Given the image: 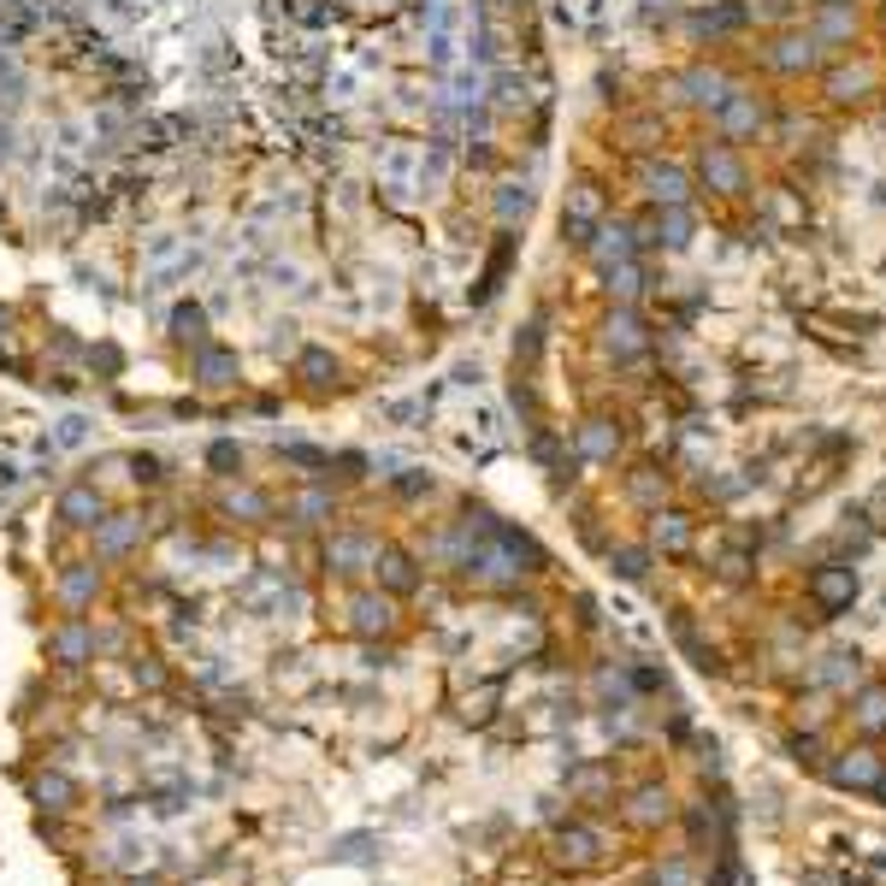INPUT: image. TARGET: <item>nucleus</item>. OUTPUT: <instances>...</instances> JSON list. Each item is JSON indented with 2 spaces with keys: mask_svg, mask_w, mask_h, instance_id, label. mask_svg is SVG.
Segmentation results:
<instances>
[{
  "mask_svg": "<svg viewBox=\"0 0 886 886\" xmlns=\"http://www.w3.org/2000/svg\"><path fill=\"white\" fill-rule=\"evenodd\" d=\"M650 544L668 550V556H686L692 550V520L680 508H657V527H650Z\"/></svg>",
  "mask_w": 886,
  "mask_h": 886,
  "instance_id": "obj_8",
  "label": "nucleus"
},
{
  "mask_svg": "<svg viewBox=\"0 0 886 886\" xmlns=\"http://www.w3.org/2000/svg\"><path fill=\"white\" fill-rule=\"evenodd\" d=\"M822 60H827V48L816 36H798V31H787V36H775V48H768V66L780 71V78H804V71H822Z\"/></svg>",
  "mask_w": 886,
  "mask_h": 886,
  "instance_id": "obj_5",
  "label": "nucleus"
},
{
  "mask_svg": "<svg viewBox=\"0 0 886 886\" xmlns=\"http://www.w3.org/2000/svg\"><path fill=\"white\" fill-rule=\"evenodd\" d=\"M768 101L763 95H751V90H733L728 101L716 107V130H721V142H757L763 130H768Z\"/></svg>",
  "mask_w": 886,
  "mask_h": 886,
  "instance_id": "obj_4",
  "label": "nucleus"
},
{
  "mask_svg": "<svg viewBox=\"0 0 886 886\" xmlns=\"http://www.w3.org/2000/svg\"><path fill=\"white\" fill-rule=\"evenodd\" d=\"M627 816H633L638 827L668 822V787H638V792H633V804H627Z\"/></svg>",
  "mask_w": 886,
  "mask_h": 886,
  "instance_id": "obj_14",
  "label": "nucleus"
},
{
  "mask_svg": "<svg viewBox=\"0 0 886 886\" xmlns=\"http://www.w3.org/2000/svg\"><path fill=\"white\" fill-rule=\"evenodd\" d=\"M615 574H621V579H645V574H650V550H638V544L615 550Z\"/></svg>",
  "mask_w": 886,
  "mask_h": 886,
  "instance_id": "obj_16",
  "label": "nucleus"
},
{
  "mask_svg": "<svg viewBox=\"0 0 886 886\" xmlns=\"http://www.w3.org/2000/svg\"><path fill=\"white\" fill-rule=\"evenodd\" d=\"M692 184L697 190H716V196H739L751 184V172H745V160H739L733 142H704L692 160Z\"/></svg>",
  "mask_w": 886,
  "mask_h": 886,
  "instance_id": "obj_3",
  "label": "nucleus"
},
{
  "mask_svg": "<svg viewBox=\"0 0 886 886\" xmlns=\"http://www.w3.org/2000/svg\"><path fill=\"white\" fill-rule=\"evenodd\" d=\"M751 19V12L745 7H739V0H728V7H716V12H697V19H692V31L697 36H709V42H716V36H728V31H739V24H745Z\"/></svg>",
  "mask_w": 886,
  "mask_h": 886,
  "instance_id": "obj_12",
  "label": "nucleus"
},
{
  "mask_svg": "<svg viewBox=\"0 0 886 886\" xmlns=\"http://www.w3.org/2000/svg\"><path fill=\"white\" fill-rule=\"evenodd\" d=\"M657 886H692V869L686 863H668V869H657Z\"/></svg>",
  "mask_w": 886,
  "mask_h": 886,
  "instance_id": "obj_19",
  "label": "nucleus"
},
{
  "mask_svg": "<svg viewBox=\"0 0 886 886\" xmlns=\"http://www.w3.org/2000/svg\"><path fill=\"white\" fill-rule=\"evenodd\" d=\"M810 598H816L822 615H839V609L857 603V574L851 568H816L810 574Z\"/></svg>",
  "mask_w": 886,
  "mask_h": 886,
  "instance_id": "obj_6",
  "label": "nucleus"
},
{
  "mask_svg": "<svg viewBox=\"0 0 886 886\" xmlns=\"http://www.w3.org/2000/svg\"><path fill=\"white\" fill-rule=\"evenodd\" d=\"M31 798H36L42 810H78V787H71L66 775H36Z\"/></svg>",
  "mask_w": 886,
  "mask_h": 886,
  "instance_id": "obj_13",
  "label": "nucleus"
},
{
  "mask_svg": "<svg viewBox=\"0 0 886 886\" xmlns=\"http://www.w3.org/2000/svg\"><path fill=\"white\" fill-rule=\"evenodd\" d=\"M627 497L645 503V508H657V503H662V473H657V468H638V473L627 479Z\"/></svg>",
  "mask_w": 886,
  "mask_h": 886,
  "instance_id": "obj_15",
  "label": "nucleus"
},
{
  "mask_svg": "<svg viewBox=\"0 0 886 886\" xmlns=\"http://www.w3.org/2000/svg\"><path fill=\"white\" fill-rule=\"evenodd\" d=\"M568 787H574L579 798H598V792L609 787V780H603V768H579V775L568 780Z\"/></svg>",
  "mask_w": 886,
  "mask_h": 886,
  "instance_id": "obj_18",
  "label": "nucleus"
},
{
  "mask_svg": "<svg viewBox=\"0 0 886 886\" xmlns=\"http://www.w3.org/2000/svg\"><path fill=\"white\" fill-rule=\"evenodd\" d=\"M810 36L822 42V48H839V42L857 36V7L851 0H822L816 7V24H810Z\"/></svg>",
  "mask_w": 886,
  "mask_h": 886,
  "instance_id": "obj_7",
  "label": "nucleus"
},
{
  "mask_svg": "<svg viewBox=\"0 0 886 886\" xmlns=\"http://www.w3.org/2000/svg\"><path fill=\"white\" fill-rule=\"evenodd\" d=\"M857 721H863V728H881V721H886V686L857 697Z\"/></svg>",
  "mask_w": 886,
  "mask_h": 886,
  "instance_id": "obj_17",
  "label": "nucleus"
},
{
  "mask_svg": "<svg viewBox=\"0 0 886 886\" xmlns=\"http://www.w3.org/2000/svg\"><path fill=\"white\" fill-rule=\"evenodd\" d=\"M603 846H609V834L603 827H562V851H574V863H598L603 857Z\"/></svg>",
  "mask_w": 886,
  "mask_h": 886,
  "instance_id": "obj_11",
  "label": "nucleus"
},
{
  "mask_svg": "<svg viewBox=\"0 0 886 886\" xmlns=\"http://www.w3.org/2000/svg\"><path fill=\"white\" fill-rule=\"evenodd\" d=\"M508 0H0V379L284 420L438 326Z\"/></svg>",
  "mask_w": 886,
  "mask_h": 886,
  "instance_id": "obj_1",
  "label": "nucleus"
},
{
  "mask_svg": "<svg viewBox=\"0 0 886 886\" xmlns=\"http://www.w3.org/2000/svg\"><path fill=\"white\" fill-rule=\"evenodd\" d=\"M834 780H839V787H869V792H881V780H886V763L875 757V751H857V757L834 763Z\"/></svg>",
  "mask_w": 886,
  "mask_h": 886,
  "instance_id": "obj_9",
  "label": "nucleus"
},
{
  "mask_svg": "<svg viewBox=\"0 0 886 886\" xmlns=\"http://www.w3.org/2000/svg\"><path fill=\"white\" fill-rule=\"evenodd\" d=\"M869 90H875V71L869 66H839V71H827V95L846 107V101H863Z\"/></svg>",
  "mask_w": 886,
  "mask_h": 886,
  "instance_id": "obj_10",
  "label": "nucleus"
},
{
  "mask_svg": "<svg viewBox=\"0 0 886 886\" xmlns=\"http://www.w3.org/2000/svg\"><path fill=\"white\" fill-rule=\"evenodd\" d=\"M763 12H768V19H787V12H792V0H763Z\"/></svg>",
  "mask_w": 886,
  "mask_h": 886,
  "instance_id": "obj_20",
  "label": "nucleus"
},
{
  "mask_svg": "<svg viewBox=\"0 0 886 886\" xmlns=\"http://www.w3.org/2000/svg\"><path fill=\"white\" fill-rule=\"evenodd\" d=\"M733 90H739V78H733L728 66L697 60V66H686L674 83H668V101H680V107H697V113H716Z\"/></svg>",
  "mask_w": 886,
  "mask_h": 886,
  "instance_id": "obj_2",
  "label": "nucleus"
}]
</instances>
